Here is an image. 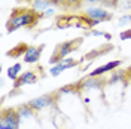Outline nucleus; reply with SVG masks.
<instances>
[{"mask_svg": "<svg viewBox=\"0 0 131 129\" xmlns=\"http://www.w3.org/2000/svg\"><path fill=\"white\" fill-rule=\"evenodd\" d=\"M40 18H43V15L36 12L34 9L16 8L12 10V14L9 16L6 22V30L9 33H14L19 28H31L40 21Z\"/></svg>", "mask_w": 131, "mask_h": 129, "instance_id": "obj_1", "label": "nucleus"}, {"mask_svg": "<svg viewBox=\"0 0 131 129\" xmlns=\"http://www.w3.org/2000/svg\"><path fill=\"white\" fill-rule=\"evenodd\" d=\"M82 43V37H76L73 40H67V42H63V43H58L55 50H54V54H52V57L49 59V64L55 65L58 62H61L64 58H67L72 52H74L76 49L81 46Z\"/></svg>", "mask_w": 131, "mask_h": 129, "instance_id": "obj_2", "label": "nucleus"}, {"mask_svg": "<svg viewBox=\"0 0 131 129\" xmlns=\"http://www.w3.org/2000/svg\"><path fill=\"white\" fill-rule=\"evenodd\" d=\"M21 117L16 108H3L0 116V129H19Z\"/></svg>", "mask_w": 131, "mask_h": 129, "instance_id": "obj_3", "label": "nucleus"}, {"mask_svg": "<svg viewBox=\"0 0 131 129\" xmlns=\"http://www.w3.org/2000/svg\"><path fill=\"white\" fill-rule=\"evenodd\" d=\"M57 97H58L57 92H55V94H45V95H40V97H37V98H33V99H30L27 104L30 105L33 110L37 113V111H40V110H43V108L51 107V105L55 104Z\"/></svg>", "mask_w": 131, "mask_h": 129, "instance_id": "obj_4", "label": "nucleus"}, {"mask_svg": "<svg viewBox=\"0 0 131 129\" xmlns=\"http://www.w3.org/2000/svg\"><path fill=\"white\" fill-rule=\"evenodd\" d=\"M83 15H86L91 19H95V21H100V22H106V21H110L113 15L109 9L103 8V6H90L83 10Z\"/></svg>", "mask_w": 131, "mask_h": 129, "instance_id": "obj_5", "label": "nucleus"}, {"mask_svg": "<svg viewBox=\"0 0 131 129\" xmlns=\"http://www.w3.org/2000/svg\"><path fill=\"white\" fill-rule=\"evenodd\" d=\"M39 80V74L36 70H28V71H24L15 82H14V89H21L23 86L25 85H34V83H37Z\"/></svg>", "mask_w": 131, "mask_h": 129, "instance_id": "obj_6", "label": "nucleus"}, {"mask_svg": "<svg viewBox=\"0 0 131 129\" xmlns=\"http://www.w3.org/2000/svg\"><path fill=\"white\" fill-rule=\"evenodd\" d=\"M78 64H79V61H76V59H73V58H64L61 62L52 65V67L49 68V74H51L52 77H57V76H60L63 71L70 70V68L76 67Z\"/></svg>", "mask_w": 131, "mask_h": 129, "instance_id": "obj_7", "label": "nucleus"}, {"mask_svg": "<svg viewBox=\"0 0 131 129\" xmlns=\"http://www.w3.org/2000/svg\"><path fill=\"white\" fill-rule=\"evenodd\" d=\"M79 85H81L82 91H90V89H95V91H101L104 88V85H107L106 80H103L101 77H92V76H88L85 77L83 80H79Z\"/></svg>", "mask_w": 131, "mask_h": 129, "instance_id": "obj_8", "label": "nucleus"}, {"mask_svg": "<svg viewBox=\"0 0 131 129\" xmlns=\"http://www.w3.org/2000/svg\"><path fill=\"white\" fill-rule=\"evenodd\" d=\"M43 49H45V45H39V46H28V49H27V52H25L24 58H23V61H24L25 64H37V62H39V59H40V57H42Z\"/></svg>", "mask_w": 131, "mask_h": 129, "instance_id": "obj_9", "label": "nucleus"}, {"mask_svg": "<svg viewBox=\"0 0 131 129\" xmlns=\"http://www.w3.org/2000/svg\"><path fill=\"white\" fill-rule=\"evenodd\" d=\"M121 64H122V61H121V59L109 61L107 64L100 65V67H97L95 70H92V71L90 73V76H92V77H100V76H103V74H106V73H110V71L118 70V67H119Z\"/></svg>", "mask_w": 131, "mask_h": 129, "instance_id": "obj_10", "label": "nucleus"}, {"mask_svg": "<svg viewBox=\"0 0 131 129\" xmlns=\"http://www.w3.org/2000/svg\"><path fill=\"white\" fill-rule=\"evenodd\" d=\"M119 82H122V83L127 85V82H128V77H127V70H115L106 83L109 85V86H112V85H116V83H119Z\"/></svg>", "mask_w": 131, "mask_h": 129, "instance_id": "obj_11", "label": "nucleus"}, {"mask_svg": "<svg viewBox=\"0 0 131 129\" xmlns=\"http://www.w3.org/2000/svg\"><path fill=\"white\" fill-rule=\"evenodd\" d=\"M27 49H28V45H27V43H19V45L14 46L10 50H8L6 55L10 57V58H21V57H24L25 55Z\"/></svg>", "mask_w": 131, "mask_h": 129, "instance_id": "obj_12", "label": "nucleus"}, {"mask_svg": "<svg viewBox=\"0 0 131 129\" xmlns=\"http://www.w3.org/2000/svg\"><path fill=\"white\" fill-rule=\"evenodd\" d=\"M30 5H31V9H34L39 14H43L46 9L52 8L51 0H30Z\"/></svg>", "mask_w": 131, "mask_h": 129, "instance_id": "obj_13", "label": "nucleus"}, {"mask_svg": "<svg viewBox=\"0 0 131 129\" xmlns=\"http://www.w3.org/2000/svg\"><path fill=\"white\" fill-rule=\"evenodd\" d=\"M21 70H23V64L21 62H15L14 65H10L8 68V77L10 80L15 82L19 76H21Z\"/></svg>", "mask_w": 131, "mask_h": 129, "instance_id": "obj_14", "label": "nucleus"}, {"mask_svg": "<svg viewBox=\"0 0 131 129\" xmlns=\"http://www.w3.org/2000/svg\"><path fill=\"white\" fill-rule=\"evenodd\" d=\"M16 111H18V114H19L21 120H23V119H30V117H33L34 113H36V111H34L28 104H23L21 107H18V108H16Z\"/></svg>", "mask_w": 131, "mask_h": 129, "instance_id": "obj_15", "label": "nucleus"}, {"mask_svg": "<svg viewBox=\"0 0 131 129\" xmlns=\"http://www.w3.org/2000/svg\"><path fill=\"white\" fill-rule=\"evenodd\" d=\"M82 89H81V85L79 82L78 83H73V85H66V86H61L58 89L57 94H81Z\"/></svg>", "mask_w": 131, "mask_h": 129, "instance_id": "obj_16", "label": "nucleus"}, {"mask_svg": "<svg viewBox=\"0 0 131 129\" xmlns=\"http://www.w3.org/2000/svg\"><path fill=\"white\" fill-rule=\"evenodd\" d=\"M110 49H112V46H110V48H107V49H101V50H91L90 54H86V55H85V58H86V59H97V57L103 55V54H106L107 50H110Z\"/></svg>", "mask_w": 131, "mask_h": 129, "instance_id": "obj_17", "label": "nucleus"}, {"mask_svg": "<svg viewBox=\"0 0 131 129\" xmlns=\"http://www.w3.org/2000/svg\"><path fill=\"white\" fill-rule=\"evenodd\" d=\"M118 3H119V0H103V8L106 9H113V8H118Z\"/></svg>", "mask_w": 131, "mask_h": 129, "instance_id": "obj_18", "label": "nucleus"}, {"mask_svg": "<svg viewBox=\"0 0 131 129\" xmlns=\"http://www.w3.org/2000/svg\"><path fill=\"white\" fill-rule=\"evenodd\" d=\"M131 22V14H127V15H122L119 19H118V24L119 25H127Z\"/></svg>", "mask_w": 131, "mask_h": 129, "instance_id": "obj_19", "label": "nucleus"}, {"mask_svg": "<svg viewBox=\"0 0 131 129\" xmlns=\"http://www.w3.org/2000/svg\"><path fill=\"white\" fill-rule=\"evenodd\" d=\"M82 0H66V8H79Z\"/></svg>", "mask_w": 131, "mask_h": 129, "instance_id": "obj_20", "label": "nucleus"}, {"mask_svg": "<svg viewBox=\"0 0 131 129\" xmlns=\"http://www.w3.org/2000/svg\"><path fill=\"white\" fill-rule=\"evenodd\" d=\"M101 3L103 0H82V5H88V6H98Z\"/></svg>", "mask_w": 131, "mask_h": 129, "instance_id": "obj_21", "label": "nucleus"}, {"mask_svg": "<svg viewBox=\"0 0 131 129\" xmlns=\"http://www.w3.org/2000/svg\"><path fill=\"white\" fill-rule=\"evenodd\" d=\"M119 39H121V40H128V39H131V28L124 30V31L119 34Z\"/></svg>", "mask_w": 131, "mask_h": 129, "instance_id": "obj_22", "label": "nucleus"}, {"mask_svg": "<svg viewBox=\"0 0 131 129\" xmlns=\"http://www.w3.org/2000/svg\"><path fill=\"white\" fill-rule=\"evenodd\" d=\"M54 8H66V0H51Z\"/></svg>", "mask_w": 131, "mask_h": 129, "instance_id": "obj_23", "label": "nucleus"}, {"mask_svg": "<svg viewBox=\"0 0 131 129\" xmlns=\"http://www.w3.org/2000/svg\"><path fill=\"white\" fill-rule=\"evenodd\" d=\"M104 34H106V31H100V30H95V28L90 30V36H94V37H98V36L104 37Z\"/></svg>", "mask_w": 131, "mask_h": 129, "instance_id": "obj_24", "label": "nucleus"}, {"mask_svg": "<svg viewBox=\"0 0 131 129\" xmlns=\"http://www.w3.org/2000/svg\"><path fill=\"white\" fill-rule=\"evenodd\" d=\"M42 15L45 16V18H48V16H54V15H55V8H54V6H52V8L46 9V10H45V12H43V14H42Z\"/></svg>", "mask_w": 131, "mask_h": 129, "instance_id": "obj_25", "label": "nucleus"}, {"mask_svg": "<svg viewBox=\"0 0 131 129\" xmlns=\"http://www.w3.org/2000/svg\"><path fill=\"white\" fill-rule=\"evenodd\" d=\"M104 39H106V40H112V34H110V33H106V34H104Z\"/></svg>", "mask_w": 131, "mask_h": 129, "instance_id": "obj_26", "label": "nucleus"}, {"mask_svg": "<svg viewBox=\"0 0 131 129\" xmlns=\"http://www.w3.org/2000/svg\"><path fill=\"white\" fill-rule=\"evenodd\" d=\"M83 101H85V104H88V102H90L91 99H90V98H88V97H86V98H83Z\"/></svg>", "mask_w": 131, "mask_h": 129, "instance_id": "obj_27", "label": "nucleus"}]
</instances>
